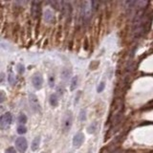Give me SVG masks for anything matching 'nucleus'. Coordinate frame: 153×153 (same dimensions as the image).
<instances>
[{
  "mask_svg": "<svg viewBox=\"0 0 153 153\" xmlns=\"http://www.w3.org/2000/svg\"><path fill=\"white\" fill-rule=\"evenodd\" d=\"M150 17L146 15L143 11H140L137 15L135 16L134 22H133V34L135 38L143 36L144 33L148 30L150 26Z\"/></svg>",
  "mask_w": 153,
  "mask_h": 153,
  "instance_id": "f257e3e1",
  "label": "nucleus"
},
{
  "mask_svg": "<svg viewBox=\"0 0 153 153\" xmlns=\"http://www.w3.org/2000/svg\"><path fill=\"white\" fill-rule=\"evenodd\" d=\"M72 123H73V116L71 112H67L66 114L64 115L63 120H62V129H63L64 132L69 131V129L72 126Z\"/></svg>",
  "mask_w": 153,
  "mask_h": 153,
  "instance_id": "f03ea898",
  "label": "nucleus"
},
{
  "mask_svg": "<svg viewBox=\"0 0 153 153\" xmlns=\"http://www.w3.org/2000/svg\"><path fill=\"white\" fill-rule=\"evenodd\" d=\"M15 146L19 152L24 153L27 150V147H28L27 140L23 137H18L15 140Z\"/></svg>",
  "mask_w": 153,
  "mask_h": 153,
  "instance_id": "7ed1b4c3",
  "label": "nucleus"
},
{
  "mask_svg": "<svg viewBox=\"0 0 153 153\" xmlns=\"http://www.w3.org/2000/svg\"><path fill=\"white\" fill-rule=\"evenodd\" d=\"M29 103L34 111L35 112L40 111V104H39V101L35 94H32V93L29 94Z\"/></svg>",
  "mask_w": 153,
  "mask_h": 153,
  "instance_id": "20e7f679",
  "label": "nucleus"
},
{
  "mask_svg": "<svg viewBox=\"0 0 153 153\" xmlns=\"http://www.w3.org/2000/svg\"><path fill=\"white\" fill-rule=\"evenodd\" d=\"M13 121V116L10 112L5 113L1 116V119H0V125H1L2 128H5V127H8L12 123Z\"/></svg>",
  "mask_w": 153,
  "mask_h": 153,
  "instance_id": "39448f33",
  "label": "nucleus"
},
{
  "mask_svg": "<svg viewBox=\"0 0 153 153\" xmlns=\"http://www.w3.org/2000/svg\"><path fill=\"white\" fill-rule=\"evenodd\" d=\"M32 83H33L34 87H35L36 89H40L42 84H43V78H42V76L40 74L36 73L33 76Z\"/></svg>",
  "mask_w": 153,
  "mask_h": 153,
  "instance_id": "423d86ee",
  "label": "nucleus"
},
{
  "mask_svg": "<svg viewBox=\"0 0 153 153\" xmlns=\"http://www.w3.org/2000/svg\"><path fill=\"white\" fill-rule=\"evenodd\" d=\"M84 141V135L81 132H78L73 138V146L75 147H80Z\"/></svg>",
  "mask_w": 153,
  "mask_h": 153,
  "instance_id": "0eeeda50",
  "label": "nucleus"
},
{
  "mask_svg": "<svg viewBox=\"0 0 153 153\" xmlns=\"http://www.w3.org/2000/svg\"><path fill=\"white\" fill-rule=\"evenodd\" d=\"M61 9H62L63 15L65 17H70L71 13H72V6H71V4L68 3V2H63Z\"/></svg>",
  "mask_w": 153,
  "mask_h": 153,
  "instance_id": "6e6552de",
  "label": "nucleus"
},
{
  "mask_svg": "<svg viewBox=\"0 0 153 153\" xmlns=\"http://www.w3.org/2000/svg\"><path fill=\"white\" fill-rule=\"evenodd\" d=\"M40 12V4L38 2H33L32 8H31V13H32L33 17H38Z\"/></svg>",
  "mask_w": 153,
  "mask_h": 153,
  "instance_id": "1a4fd4ad",
  "label": "nucleus"
},
{
  "mask_svg": "<svg viewBox=\"0 0 153 153\" xmlns=\"http://www.w3.org/2000/svg\"><path fill=\"white\" fill-rule=\"evenodd\" d=\"M44 19L46 22H52L54 19V15L51 10H46L44 12Z\"/></svg>",
  "mask_w": 153,
  "mask_h": 153,
  "instance_id": "9d476101",
  "label": "nucleus"
},
{
  "mask_svg": "<svg viewBox=\"0 0 153 153\" xmlns=\"http://www.w3.org/2000/svg\"><path fill=\"white\" fill-rule=\"evenodd\" d=\"M49 103L50 104L52 105L53 107H56L58 106V96L56 94H52L50 96V99H49Z\"/></svg>",
  "mask_w": 153,
  "mask_h": 153,
  "instance_id": "9b49d317",
  "label": "nucleus"
},
{
  "mask_svg": "<svg viewBox=\"0 0 153 153\" xmlns=\"http://www.w3.org/2000/svg\"><path fill=\"white\" fill-rule=\"evenodd\" d=\"M70 76H71V71L69 69L65 68V69L62 70V72H61V79L63 81H68V80H69V78H70Z\"/></svg>",
  "mask_w": 153,
  "mask_h": 153,
  "instance_id": "f8f14e48",
  "label": "nucleus"
},
{
  "mask_svg": "<svg viewBox=\"0 0 153 153\" xmlns=\"http://www.w3.org/2000/svg\"><path fill=\"white\" fill-rule=\"evenodd\" d=\"M39 144H40V137H36L32 143V149L34 151H36V150L38 148Z\"/></svg>",
  "mask_w": 153,
  "mask_h": 153,
  "instance_id": "ddd939ff",
  "label": "nucleus"
},
{
  "mask_svg": "<svg viewBox=\"0 0 153 153\" xmlns=\"http://www.w3.org/2000/svg\"><path fill=\"white\" fill-rule=\"evenodd\" d=\"M76 85H78V76H74L72 79V81H71V90H75L76 88Z\"/></svg>",
  "mask_w": 153,
  "mask_h": 153,
  "instance_id": "4468645a",
  "label": "nucleus"
},
{
  "mask_svg": "<svg viewBox=\"0 0 153 153\" xmlns=\"http://www.w3.org/2000/svg\"><path fill=\"white\" fill-rule=\"evenodd\" d=\"M18 123H20V124H25L27 123V117H26V115H24V114H20L19 115V117H18Z\"/></svg>",
  "mask_w": 153,
  "mask_h": 153,
  "instance_id": "2eb2a0df",
  "label": "nucleus"
},
{
  "mask_svg": "<svg viewBox=\"0 0 153 153\" xmlns=\"http://www.w3.org/2000/svg\"><path fill=\"white\" fill-rule=\"evenodd\" d=\"M26 132H27V128L23 125V124H20V125L17 127V133L18 134H25Z\"/></svg>",
  "mask_w": 153,
  "mask_h": 153,
  "instance_id": "dca6fc26",
  "label": "nucleus"
},
{
  "mask_svg": "<svg viewBox=\"0 0 153 153\" xmlns=\"http://www.w3.org/2000/svg\"><path fill=\"white\" fill-rule=\"evenodd\" d=\"M90 4H91L92 12H96V11L98 10V7H99V2H97V1H92V2H90Z\"/></svg>",
  "mask_w": 153,
  "mask_h": 153,
  "instance_id": "f3484780",
  "label": "nucleus"
},
{
  "mask_svg": "<svg viewBox=\"0 0 153 153\" xmlns=\"http://www.w3.org/2000/svg\"><path fill=\"white\" fill-rule=\"evenodd\" d=\"M8 81H9V83H10V84H12V85H13V84L15 83V81H16V80H15V76L13 75V74H11V75L8 76Z\"/></svg>",
  "mask_w": 153,
  "mask_h": 153,
  "instance_id": "a211bd4d",
  "label": "nucleus"
},
{
  "mask_svg": "<svg viewBox=\"0 0 153 153\" xmlns=\"http://www.w3.org/2000/svg\"><path fill=\"white\" fill-rule=\"evenodd\" d=\"M80 120L81 121H85L86 120V112L85 110H81L80 113Z\"/></svg>",
  "mask_w": 153,
  "mask_h": 153,
  "instance_id": "6ab92c4d",
  "label": "nucleus"
},
{
  "mask_svg": "<svg viewBox=\"0 0 153 153\" xmlns=\"http://www.w3.org/2000/svg\"><path fill=\"white\" fill-rule=\"evenodd\" d=\"M104 87H105V83H103V81H101V83H100V85L98 86V92L99 93H101V92H103V89H104Z\"/></svg>",
  "mask_w": 153,
  "mask_h": 153,
  "instance_id": "aec40b11",
  "label": "nucleus"
},
{
  "mask_svg": "<svg viewBox=\"0 0 153 153\" xmlns=\"http://www.w3.org/2000/svg\"><path fill=\"white\" fill-rule=\"evenodd\" d=\"M17 68H18V73L19 74H22V73H24V71H25V67L23 66L22 64H18L17 65Z\"/></svg>",
  "mask_w": 153,
  "mask_h": 153,
  "instance_id": "412c9836",
  "label": "nucleus"
},
{
  "mask_svg": "<svg viewBox=\"0 0 153 153\" xmlns=\"http://www.w3.org/2000/svg\"><path fill=\"white\" fill-rule=\"evenodd\" d=\"M5 153H16V151L13 147H8L6 149V151H5Z\"/></svg>",
  "mask_w": 153,
  "mask_h": 153,
  "instance_id": "4be33fe9",
  "label": "nucleus"
},
{
  "mask_svg": "<svg viewBox=\"0 0 153 153\" xmlns=\"http://www.w3.org/2000/svg\"><path fill=\"white\" fill-rule=\"evenodd\" d=\"M54 83H55V79H54V76H51L49 78V84H50V87H54Z\"/></svg>",
  "mask_w": 153,
  "mask_h": 153,
  "instance_id": "5701e85b",
  "label": "nucleus"
},
{
  "mask_svg": "<svg viewBox=\"0 0 153 153\" xmlns=\"http://www.w3.org/2000/svg\"><path fill=\"white\" fill-rule=\"evenodd\" d=\"M4 100H5V95H4V92H3V91H1V92H0V101H1V103H3Z\"/></svg>",
  "mask_w": 153,
  "mask_h": 153,
  "instance_id": "b1692460",
  "label": "nucleus"
}]
</instances>
